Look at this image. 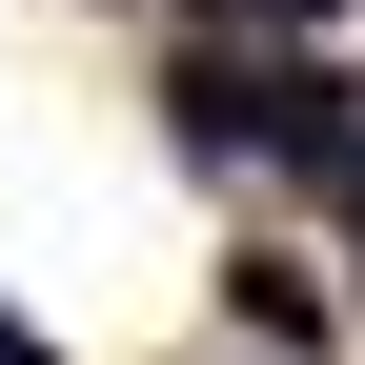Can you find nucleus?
I'll list each match as a JSON object with an SVG mask.
<instances>
[{
    "label": "nucleus",
    "instance_id": "7ed1b4c3",
    "mask_svg": "<svg viewBox=\"0 0 365 365\" xmlns=\"http://www.w3.org/2000/svg\"><path fill=\"white\" fill-rule=\"evenodd\" d=\"M0 365H41V345H21V325H0Z\"/></svg>",
    "mask_w": 365,
    "mask_h": 365
},
{
    "label": "nucleus",
    "instance_id": "20e7f679",
    "mask_svg": "<svg viewBox=\"0 0 365 365\" xmlns=\"http://www.w3.org/2000/svg\"><path fill=\"white\" fill-rule=\"evenodd\" d=\"M284 21H325V0H284Z\"/></svg>",
    "mask_w": 365,
    "mask_h": 365
},
{
    "label": "nucleus",
    "instance_id": "f257e3e1",
    "mask_svg": "<svg viewBox=\"0 0 365 365\" xmlns=\"http://www.w3.org/2000/svg\"><path fill=\"white\" fill-rule=\"evenodd\" d=\"M223 304H244V345H325V284H284V264H223Z\"/></svg>",
    "mask_w": 365,
    "mask_h": 365
},
{
    "label": "nucleus",
    "instance_id": "f03ea898",
    "mask_svg": "<svg viewBox=\"0 0 365 365\" xmlns=\"http://www.w3.org/2000/svg\"><path fill=\"white\" fill-rule=\"evenodd\" d=\"M325 182H345V223H365V143H345V163H325Z\"/></svg>",
    "mask_w": 365,
    "mask_h": 365
}]
</instances>
